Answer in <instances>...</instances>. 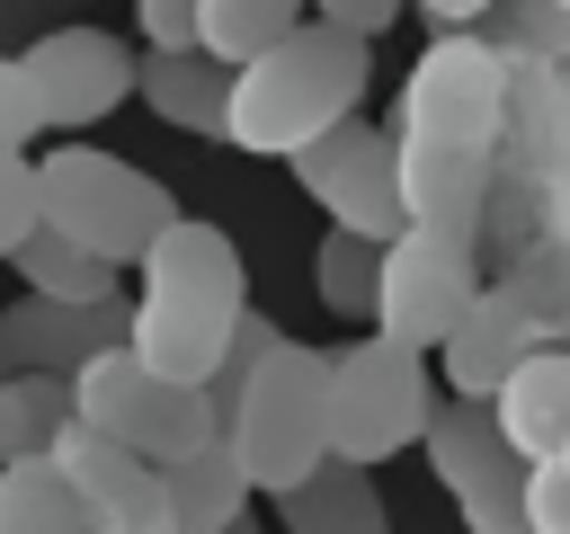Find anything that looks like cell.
I'll return each mask as SVG.
<instances>
[{"instance_id":"1","label":"cell","mask_w":570,"mask_h":534,"mask_svg":"<svg viewBox=\"0 0 570 534\" xmlns=\"http://www.w3.org/2000/svg\"><path fill=\"white\" fill-rule=\"evenodd\" d=\"M392 151H401V205L428 231L481 240L499 151H508V62L481 36H436L392 107Z\"/></svg>"},{"instance_id":"2","label":"cell","mask_w":570,"mask_h":534,"mask_svg":"<svg viewBox=\"0 0 570 534\" xmlns=\"http://www.w3.org/2000/svg\"><path fill=\"white\" fill-rule=\"evenodd\" d=\"M134 267H142V294H134L125 347H134L151 374L205 392L214 365H223V347H232V329H240V312H249V267H240L232 231L178 214Z\"/></svg>"},{"instance_id":"3","label":"cell","mask_w":570,"mask_h":534,"mask_svg":"<svg viewBox=\"0 0 570 534\" xmlns=\"http://www.w3.org/2000/svg\"><path fill=\"white\" fill-rule=\"evenodd\" d=\"M365 80H374V44L347 36V27H330V18H303L267 53L232 62L223 142H240L258 160H294L303 142H321L330 125H347L365 107Z\"/></svg>"},{"instance_id":"4","label":"cell","mask_w":570,"mask_h":534,"mask_svg":"<svg viewBox=\"0 0 570 534\" xmlns=\"http://www.w3.org/2000/svg\"><path fill=\"white\" fill-rule=\"evenodd\" d=\"M36 214H45V231H62L71 249H89V258H107V267H134V258L178 222V196H169L151 169H134V160L62 134L53 151H36Z\"/></svg>"},{"instance_id":"5","label":"cell","mask_w":570,"mask_h":534,"mask_svg":"<svg viewBox=\"0 0 570 534\" xmlns=\"http://www.w3.org/2000/svg\"><path fill=\"white\" fill-rule=\"evenodd\" d=\"M223 436L249 472V490L285 498L294 481H312L330 463V347L276 338V356L240 383V400L223 409Z\"/></svg>"},{"instance_id":"6","label":"cell","mask_w":570,"mask_h":534,"mask_svg":"<svg viewBox=\"0 0 570 534\" xmlns=\"http://www.w3.org/2000/svg\"><path fill=\"white\" fill-rule=\"evenodd\" d=\"M436 400H445V392L428 383V356H419V347H401V338H383V329L330 347V454H338V463L374 472V463L410 454V445L428 436Z\"/></svg>"},{"instance_id":"7","label":"cell","mask_w":570,"mask_h":534,"mask_svg":"<svg viewBox=\"0 0 570 534\" xmlns=\"http://www.w3.org/2000/svg\"><path fill=\"white\" fill-rule=\"evenodd\" d=\"M71 418H80L89 436L142 454V463H178V454H196V445L223 436V409H214L196 383L151 374L134 347H107V356H89V365L71 374Z\"/></svg>"},{"instance_id":"8","label":"cell","mask_w":570,"mask_h":534,"mask_svg":"<svg viewBox=\"0 0 570 534\" xmlns=\"http://www.w3.org/2000/svg\"><path fill=\"white\" fill-rule=\"evenodd\" d=\"M481 294V240L463 231H428V222H401L383 240V276H374V329L401 338V347H445L454 320L472 312Z\"/></svg>"},{"instance_id":"9","label":"cell","mask_w":570,"mask_h":534,"mask_svg":"<svg viewBox=\"0 0 570 534\" xmlns=\"http://www.w3.org/2000/svg\"><path fill=\"white\" fill-rule=\"evenodd\" d=\"M428 472L445 481V498H454V516H463V534H525V454L499 436V409L490 400H436V418H428Z\"/></svg>"},{"instance_id":"10","label":"cell","mask_w":570,"mask_h":534,"mask_svg":"<svg viewBox=\"0 0 570 534\" xmlns=\"http://www.w3.org/2000/svg\"><path fill=\"white\" fill-rule=\"evenodd\" d=\"M285 169H294V187H303L338 231H356V240H392V231L410 222V205H401V151H392V125L347 116V125H330L321 142H303Z\"/></svg>"},{"instance_id":"11","label":"cell","mask_w":570,"mask_h":534,"mask_svg":"<svg viewBox=\"0 0 570 534\" xmlns=\"http://www.w3.org/2000/svg\"><path fill=\"white\" fill-rule=\"evenodd\" d=\"M134 62L142 53L125 36H107V27H45L18 53V71H27L36 107H45V134H80V125L116 116L134 98Z\"/></svg>"},{"instance_id":"12","label":"cell","mask_w":570,"mask_h":534,"mask_svg":"<svg viewBox=\"0 0 570 534\" xmlns=\"http://www.w3.org/2000/svg\"><path fill=\"white\" fill-rule=\"evenodd\" d=\"M534 347H543V303L508 276V285H481L472 294V312L454 320V338L436 347V365H445V392L454 400H490Z\"/></svg>"},{"instance_id":"13","label":"cell","mask_w":570,"mask_h":534,"mask_svg":"<svg viewBox=\"0 0 570 534\" xmlns=\"http://www.w3.org/2000/svg\"><path fill=\"white\" fill-rule=\"evenodd\" d=\"M53 463H62L71 498H80L89 534H169V490H160V463H142V454H125V445L89 436L80 418H71V436L53 445Z\"/></svg>"},{"instance_id":"14","label":"cell","mask_w":570,"mask_h":534,"mask_svg":"<svg viewBox=\"0 0 570 534\" xmlns=\"http://www.w3.org/2000/svg\"><path fill=\"white\" fill-rule=\"evenodd\" d=\"M125 329H134L125 294H107V303H45V294H27V303L0 312V365L9 374H80L89 356L125 347Z\"/></svg>"},{"instance_id":"15","label":"cell","mask_w":570,"mask_h":534,"mask_svg":"<svg viewBox=\"0 0 570 534\" xmlns=\"http://www.w3.org/2000/svg\"><path fill=\"white\" fill-rule=\"evenodd\" d=\"M134 89L169 134H223L232 116V62H214L205 44H142Z\"/></svg>"},{"instance_id":"16","label":"cell","mask_w":570,"mask_h":534,"mask_svg":"<svg viewBox=\"0 0 570 534\" xmlns=\"http://www.w3.org/2000/svg\"><path fill=\"white\" fill-rule=\"evenodd\" d=\"M490 409H499V436L525 463H561V445H570V347H534L490 392Z\"/></svg>"},{"instance_id":"17","label":"cell","mask_w":570,"mask_h":534,"mask_svg":"<svg viewBox=\"0 0 570 534\" xmlns=\"http://www.w3.org/2000/svg\"><path fill=\"white\" fill-rule=\"evenodd\" d=\"M160 490H169V534H223V525L249 516V498H258L249 472H240V454H232V436L160 463Z\"/></svg>"},{"instance_id":"18","label":"cell","mask_w":570,"mask_h":534,"mask_svg":"<svg viewBox=\"0 0 570 534\" xmlns=\"http://www.w3.org/2000/svg\"><path fill=\"white\" fill-rule=\"evenodd\" d=\"M276 516H285V534H392V507H383V490H374V472H356V463H321L312 481H294L285 498H276Z\"/></svg>"},{"instance_id":"19","label":"cell","mask_w":570,"mask_h":534,"mask_svg":"<svg viewBox=\"0 0 570 534\" xmlns=\"http://www.w3.org/2000/svg\"><path fill=\"white\" fill-rule=\"evenodd\" d=\"M71 436V374H0V463H45Z\"/></svg>"},{"instance_id":"20","label":"cell","mask_w":570,"mask_h":534,"mask_svg":"<svg viewBox=\"0 0 570 534\" xmlns=\"http://www.w3.org/2000/svg\"><path fill=\"white\" fill-rule=\"evenodd\" d=\"M9 267H18V285H27V294H45V303H107V294H116V267H107V258H89V249H71V240H62V231H45V222L18 240V258H9Z\"/></svg>"},{"instance_id":"21","label":"cell","mask_w":570,"mask_h":534,"mask_svg":"<svg viewBox=\"0 0 570 534\" xmlns=\"http://www.w3.org/2000/svg\"><path fill=\"white\" fill-rule=\"evenodd\" d=\"M0 534H89L62 463H0Z\"/></svg>"},{"instance_id":"22","label":"cell","mask_w":570,"mask_h":534,"mask_svg":"<svg viewBox=\"0 0 570 534\" xmlns=\"http://www.w3.org/2000/svg\"><path fill=\"white\" fill-rule=\"evenodd\" d=\"M374 276H383V240H356V231H321V258H312V294L330 320H356L374 329Z\"/></svg>"},{"instance_id":"23","label":"cell","mask_w":570,"mask_h":534,"mask_svg":"<svg viewBox=\"0 0 570 534\" xmlns=\"http://www.w3.org/2000/svg\"><path fill=\"white\" fill-rule=\"evenodd\" d=\"M303 9H312V0H196V44H205L214 62H249V53H267L276 36H294Z\"/></svg>"},{"instance_id":"24","label":"cell","mask_w":570,"mask_h":534,"mask_svg":"<svg viewBox=\"0 0 570 534\" xmlns=\"http://www.w3.org/2000/svg\"><path fill=\"white\" fill-rule=\"evenodd\" d=\"M276 338H285L276 320H258V312H240V329H232V347H223V365H214V383H205V400H214V409H232V400H240V383H249V374H258V365L276 356Z\"/></svg>"},{"instance_id":"25","label":"cell","mask_w":570,"mask_h":534,"mask_svg":"<svg viewBox=\"0 0 570 534\" xmlns=\"http://www.w3.org/2000/svg\"><path fill=\"white\" fill-rule=\"evenodd\" d=\"M45 214H36V160L27 151H0V267L18 258V240L36 231Z\"/></svg>"},{"instance_id":"26","label":"cell","mask_w":570,"mask_h":534,"mask_svg":"<svg viewBox=\"0 0 570 534\" xmlns=\"http://www.w3.org/2000/svg\"><path fill=\"white\" fill-rule=\"evenodd\" d=\"M36 134H45V107H36V89H27L18 53H0V151H27Z\"/></svg>"},{"instance_id":"27","label":"cell","mask_w":570,"mask_h":534,"mask_svg":"<svg viewBox=\"0 0 570 534\" xmlns=\"http://www.w3.org/2000/svg\"><path fill=\"white\" fill-rule=\"evenodd\" d=\"M525 534H570V472L561 463L525 472Z\"/></svg>"},{"instance_id":"28","label":"cell","mask_w":570,"mask_h":534,"mask_svg":"<svg viewBox=\"0 0 570 534\" xmlns=\"http://www.w3.org/2000/svg\"><path fill=\"white\" fill-rule=\"evenodd\" d=\"M534 98H543V169H570V71H534Z\"/></svg>"},{"instance_id":"29","label":"cell","mask_w":570,"mask_h":534,"mask_svg":"<svg viewBox=\"0 0 570 534\" xmlns=\"http://www.w3.org/2000/svg\"><path fill=\"white\" fill-rule=\"evenodd\" d=\"M142 44H196V0H134Z\"/></svg>"},{"instance_id":"30","label":"cell","mask_w":570,"mask_h":534,"mask_svg":"<svg viewBox=\"0 0 570 534\" xmlns=\"http://www.w3.org/2000/svg\"><path fill=\"white\" fill-rule=\"evenodd\" d=\"M401 9H410V0H312V18H330V27L365 36V44H374V36H383V27L401 18Z\"/></svg>"},{"instance_id":"31","label":"cell","mask_w":570,"mask_h":534,"mask_svg":"<svg viewBox=\"0 0 570 534\" xmlns=\"http://www.w3.org/2000/svg\"><path fill=\"white\" fill-rule=\"evenodd\" d=\"M419 9H428V18L445 27V36H463V27H472V18L490 9V0H419Z\"/></svg>"},{"instance_id":"32","label":"cell","mask_w":570,"mask_h":534,"mask_svg":"<svg viewBox=\"0 0 570 534\" xmlns=\"http://www.w3.org/2000/svg\"><path fill=\"white\" fill-rule=\"evenodd\" d=\"M223 534H258V525H249V516H232V525H223Z\"/></svg>"},{"instance_id":"33","label":"cell","mask_w":570,"mask_h":534,"mask_svg":"<svg viewBox=\"0 0 570 534\" xmlns=\"http://www.w3.org/2000/svg\"><path fill=\"white\" fill-rule=\"evenodd\" d=\"M561 472H570V445H561Z\"/></svg>"},{"instance_id":"34","label":"cell","mask_w":570,"mask_h":534,"mask_svg":"<svg viewBox=\"0 0 570 534\" xmlns=\"http://www.w3.org/2000/svg\"><path fill=\"white\" fill-rule=\"evenodd\" d=\"M0 374H9V365H0Z\"/></svg>"}]
</instances>
